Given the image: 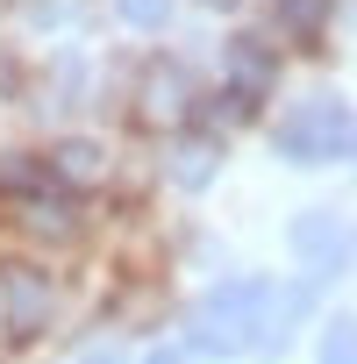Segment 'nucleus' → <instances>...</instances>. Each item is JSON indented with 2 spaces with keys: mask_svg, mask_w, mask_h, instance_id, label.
I'll return each instance as SVG.
<instances>
[{
  "mask_svg": "<svg viewBox=\"0 0 357 364\" xmlns=\"http://www.w3.org/2000/svg\"><path fill=\"white\" fill-rule=\"evenodd\" d=\"M265 279H236V286H215L193 321H186V357H243L250 350V328H257V307H265Z\"/></svg>",
  "mask_w": 357,
  "mask_h": 364,
  "instance_id": "1",
  "label": "nucleus"
},
{
  "mask_svg": "<svg viewBox=\"0 0 357 364\" xmlns=\"http://www.w3.org/2000/svg\"><path fill=\"white\" fill-rule=\"evenodd\" d=\"M272 143H279V157H293V164H329V157L350 143V107H343L336 93H307V100H293V107L279 114Z\"/></svg>",
  "mask_w": 357,
  "mask_h": 364,
  "instance_id": "2",
  "label": "nucleus"
},
{
  "mask_svg": "<svg viewBox=\"0 0 357 364\" xmlns=\"http://www.w3.org/2000/svg\"><path fill=\"white\" fill-rule=\"evenodd\" d=\"M286 250L307 264V279H336V272L357 264V229H350L343 215H329V208H307V215H293Z\"/></svg>",
  "mask_w": 357,
  "mask_h": 364,
  "instance_id": "3",
  "label": "nucleus"
},
{
  "mask_svg": "<svg viewBox=\"0 0 357 364\" xmlns=\"http://www.w3.org/2000/svg\"><path fill=\"white\" fill-rule=\"evenodd\" d=\"M0 314H8V336L15 343H36L43 328H50V314H58V286L36 272V264H8L0 272Z\"/></svg>",
  "mask_w": 357,
  "mask_h": 364,
  "instance_id": "4",
  "label": "nucleus"
},
{
  "mask_svg": "<svg viewBox=\"0 0 357 364\" xmlns=\"http://www.w3.org/2000/svg\"><path fill=\"white\" fill-rule=\"evenodd\" d=\"M193 79H186V65H150L143 72V86H136V122L143 129H178V122H193Z\"/></svg>",
  "mask_w": 357,
  "mask_h": 364,
  "instance_id": "5",
  "label": "nucleus"
},
{
  "mask_svg": "<svg viewBox=\"0 0 357 364\" xmlns=\"http://www.w3.org/2000/svg\"><path fill=\"white\" fill-rule=\"evenodd\" d=\"M314 307V286H286V293H265V307H257V328H250V350L257 357H279L286 343H293V328H300V314Z\"/></svg>",
  "mask_w": 357,
  "mask_h": 364,
  "instance_id": "6",
  "label": "nucleus"
},
{
  "mask_svg": "<svg viewBox=\"0 0 357 364\" xmlns=\"http://www.w3.org/2000/svg\"><path fill=\"white\" fill-rule=\"evenodd\" d=\"M222 65H229V79H236V107H257V100H265V86L279 79V65H272V43H265V36H236Z\"/></svg>",
  "mask_w": 357,
  "mask_h": 364,
  "instance_id": "7",
  "label": "nucleus"
},
{
  "mask_svg": "<svg viewBox=\"0 0 357 364\" xmlns=\"http://www.w3.org/2000/svg\"><path fill=\"white\" fill-rule=\"evenodd\" d=\"M215 171H222V143H215V136H178V143H171V178H178L186 193H201Z\"/></svg>",
  "mask_w": 357,
  "mask_h": 364,
  "instance_id": "8",
  "label": "nucleus"
},
{
  "mask_svg": "<svg viewBox=\"0 0 357 364\" xmlns=\"http://www.w3.org/2000/svg\"><path fill=\"white\" fill-rule=\"evenodd\" d=\"M100 164H107V157H100L93 143H58V150H50V178H72V186L100 178Z\"/></svg>",
  "mask_w": 357,
  "mask_h": 364,
  "instance_id": "9",
  "label": "nucleus"
},
{
  "mask_svg": "<svg viewBox=\"0 0 357 364\" xmlns=\"http://www.w3.org/2000/svg\"><path fill=\"white\" fill-rule=\"evenodd\" d=\"M321 364H357V314H336L321 328Z\"/></svg>",
  "mask_w": 357,
  "mask_h": 364,
  "instance_id": "10",
  "label": "nucleus"
},
{
  "mask_svg": "<svg viewBox=\"0 0 357 364\" xmlns=\"http://www.w3.org/2000/svg\"><path fill=\"white\" fill-rule=\"evenodd\" d=\"M329 22V0H279V29L286 36H314Z\"/></svg>",
  "mask_w": 357,
  "mask_h": 364,
  "instance_id": "11",
  "label": "nucleus"
},
{
  "mask_svg": "<svg viewBox=\"0 0 357 364\" xmlns=\"http://www.w3.org/2000/svg\"><path fill=\"white\" fill-rule=\"evenodd\" d=\"M29 229H43V236H72V229H79V208H72V200H29Z\"/></svg>",
  "mask_w": 357,
  "mask_h": 364,
  "instance_id": "12",
  "label": "nucleus"
},
{
  "mask_svg": "<svg viewBox=\"0 0 357 364\" xmlns=\"http://www.w3.org/2000/svg\"><path fill=\"white\" fill-rule=\"evenodd\" d=\"M114 8H122L129 29H164L171 22V0H114Z\"/></svg>",
  "mask_w": 357,
  "mask_h": 364,
  "instance_id": "13",
  "label": "nucleus"
},
{
  "mask_svg": "<svg viewBox=\"0 0 357 364\" xmlns=\"http://www.w3.org/2000/svg\"><path fill=\"white\" fill-rule=\"evenodd\" d=\"M143 364H186V350H150Z\"/></svg>",
  "mask_w": 357,
  "mask_h": 364,
  "instance_id": "14",
  "label": "nucleus"
},
{
  "mask_svg": "<svg viewBox=\"0 0 357 364\" xmlns=\"http://www.w3.org/2000/svg\"><path fill=\"white\" fill-rule=\"evenodd\" d=\"M86 364H122V350H86Z\"/></svg>",
  "mask_w": 357,
  "mask_h": 364,
  "instance_id": "15",
  "label": "nucleus"
},
{
  "mask_svg": "<svg viewBox=\"0 0 357 364\" xmlns=\"http://www.w3.org/2000/svg\"><path fill=\"white\" fill-rule=\"evenodd\" d=\"M201 8H215V15H229V8H243V0H201Z\"/></svg>",
  "mask_w": 357,
  "mask_h": 364,
  "instance_id": "16",
  "label": "nucleus"
}]
</instances>
